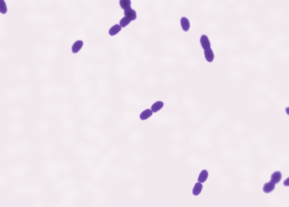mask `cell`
Masks as SVG:
<instances>
[{"label": "cell", "mask_w": 289, "mask_h": 207, "mask_svg": "<svg viewBox=\"0 0 289 207\" xmlns=\"http://www.w3.org/2000/svg\"><path fill=\"white\" fill-rule=\"evenodd\" d=\"M124 14H125V16L127 17V18H129L132 21H135L136 18H137V13L132 8H129V9L126 10L125 12H124Z\"/></svg>", "instance_id": "7a4b0ae2"}, {"label": "cell", "mask_w": 289, "mask_h": 207, "mask_svg": "<svg viewBox=\"0 0 289 207\" xmlns=\"http://www.w3.org/2000/svg\"><path fill=\"white\" fill-rule=\"evenodd\" d=\"M275 189V184L272 183V182H269V183H266L264 187H263V191L265 193H270L272 192L273 190Z\"/></svg>", "instance_id": "8992f818"}, {"label": "cell", "mask_w": 289, "mask_h": 207, "mask_svg": "<svg viewBox=\"0 0 289 207\" xmlns=\"http://www.w3.org/2000/svg\"><path fill=\"white\" fill-rule=\"evenodd\" d=\"M82 46H83V42L82 41H81V40L77 41L75 43L73 44V46H72V53H78L81 49Z\"/></svg>", "instance_id": "5b68a950"}, {"label": "cell", "mask_w": 289, "mask_h": 207, "mask_svg": "<svg viewBox=\"0 0 289 207\" xmlns=\"http://www.w3.org/2000/svg\"><path fill=\"white\" fill-rule=\"evenodd\" d=\"M0 13L3 14L7 13V5L4 0H0Z\"/></svg>", "instance_id": "5bb4252c"}, {"label": "cell", "mask_w": 289, "mask_h": 207, "mask_svg": "<svg viewBox=\"0 0 289 207\" xmlns=\"http://www.w3.org/2000/svg\"><path fill=\"white\" fill-rule=\"evenodd\" d=\"M204 56H205L206 60L210 63L214 60V53H213V51H212L210 47L204 49Z\"/></svg>", "instance_id": "3957f363"}, {"label": "cell", "mask_w": 289, "mask_h": 207, "mask_svg": "<svg viewBox=\"0 0 289 207\" xmlns=\"http://www.w3.org/2000/svg\"><path fill=\"white\" fill-rule=\"evenodd\" d=\"M121 28L122 27L120 25H113L111 28L110 29L109 33H110V36H115L116 34H118V33L121 32Z\"/></svg>", "instance_id": "52a82bcc"}, {"label": "cell", "mask_w": 289, "mask_h": 207, "mask_svg": "<svg viewBox=\"0 0 289 207\" xmlns=\"http://www.w3.org/2000/svg\"><path fill=\"white\" fill-rule=\"evenodd\" d=\"M202 188H203L202 183H199V182L197 183V184H195V186H194L193 189H192V194H193L194 195H199L201 193V191H202Z\"/></svg>", "instance_id": "7c38bea8"}, {"label": "cell", "mask_w": 289, "mask_h": 207, "mask_svg": "<svg viewBox=\"0 0 289 207\" xmlns=\"http://www.w3.org/2000/svg\"><path fill=\"white\" fill-rule=\"evenodd\" d=\"M131 20L129 19V18H127V17H124V18H122L121 20V21H120V25L121 26V27H126V25H128L130 23H131Z\"/></svg>", "instance_id": "9a60e30c"}, {"label": "cell", "mask_w": 289, "mask_h": 207, "mask_svg": "<svg viewBox=\"0 0 289 207\" xmlns=\"http://www.w3.org/2000/svg\"><path fill=\"white\" fill-rule=\"evenodd\" d=\"M288 180H289V178H288V179H287V180H286V181H287V182H286V183H285V185H288Z\"/></svg>", "instance_id": "2e32d148"}, {"label": "cell", "mask_w": 289, "mask_h": 207, "mask_svg": "<svg viewBox=\"0 0 289 207\" xmlns=\"http://www.w3.org/2000/svg\"><path fill=\"white\" fill-rule=\"evenodd\" d=\"M152 115H153V112L149 109H147L140 114V119L142 120H146L148 119V118H150Z\"/></svg>", "instance_id": "30bf717a"}, {"label": "cell", "mask_w": 289, "mask_h": 207, "mask_svg": "<svg viewBox=\"0 0 289 207\" xmlns=\"http://www.w3.org/2000/svg\"><path fill=\"white\" fill-rule=\"evenodd\" d=\"M208 171L207 170H203L202 172L200 173V174H199V178H198V181L199 182V183H203V182H205L206 181V179H207V178H208Z\"/></svg>", "instance_id": "4fadbf2b"}, {"label": "cell", "mask_w": 289, "mask_h": 207, "mask_svg": "<svg viewBox=\"0 0 289 207\" xmlns=\"http://www.w3.org/2000/svg\"><path fill=\"white\" fill-rule=\"evenodd\" d=\"M164 107V103L162 101H156L155 103H154L151 107V111L153 112H156L158 111H159L160 109Z\"/></svg>", "instance_id": "9c48e42d"}, {"label": "cell", "mask_w": 289, "mask_h": 207, "mask_svg": "<svg viewBox=\"0 0 289 207\" xmlns=\"http://www.w3.org/2000/svg\"><path fill=\"white\" fill-rule=\"evenodd\" d=\"M181 25L182 30L184 32H188L189 29H190V23H189V21L188 20V18H186V17H182L181 19Z\"/></svg>", "instance_id": "277c9868"}, {"label": "cell", "mask_w": 289, "mask_h": 207, "mask_svg": "<svg viewBox=\"0 0 289 207\" xmlns=\"http://www.w3.org/2000/svg\"><path fill=\"white\" fill-rule=\"evenodd\" d=\"M281 172H275L273 174L271 175L270 180L274 184H278L281 181Z\"/></svg>", "instance_id": "ba28073f"}, {"label": "cell", "mask_w": 289, "mask_h": 207, "mask_svg": "<svg viewBox=\"0 0 289 207\" xmlns=\"http://www.w3.org/2000/svg\"><path fill=\"white\" fill-rule=\"evenodd\" d=\"M131 4H132L131 0H120V6L124 10L131 8Z\"/></svg>", "instance_id": "8fae6325"}, {"label": "cell", "mask_w": 289, "mask_h": 207, "mask_svg": "<svg viewBox=\"0 0 289 207\" xmlns=\"http://www.w3.org/2000/svg\"><path fill=\"white\" fill-rule=\"evenodd\" d=\"M200 43L201 46H202V47L203 48V50L206 49V48H210V46H211V45H210V42L208 36H205V35H203V36L200 37Z\"/></svg>", "instance_id": "6da1fadb"}]
</instances>
